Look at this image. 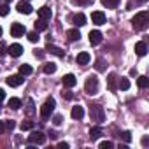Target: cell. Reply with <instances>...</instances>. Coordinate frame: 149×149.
<instances>
[{
  "label": "cell",
  "instance_id": "6da1fadb",
  "mask_svg": "<svg viewBox=\"0 0 149 149\" xmlns=\"http://www.w3.org/2000/svg\"><path fill=\"white\" fill-rule=\"evenodd\" d=\"M132 25H133V28L135 30H146L147 26H149V13L147 11H140V13H137L135 16H133V19H132Z\"/></svg>",
  "mask_w": 149,
  "mask_h": 149
},
{
  "label": "cell",
  "instance_id": "7a4b0ae2",
  "mask_svg": "<svg viewBox=\"0 0 149 149\" xmlns=\"http://www.w3.org/2000/svg\"><path fill=\"white\" fill-rule=\"evenodd\" d=\"M90 116H91V121L95 123H102L105 119V111L102 105H91L90 107Z\"/></svg>",
  "mask_w": 149,
  "mask_h": 149
},
{
  "label": "cell",
  "instance_id": "3957f363",
  "mask_svg": "<svg viewBox=\"0 0 149 149\" xmlns=\"http://www.w3.org/2000/svg\"><path fill=\"white\" fill-rule=\"evenodd\" d=\"M54 105H56V102H54V98H51V97L44 102V105L40 107V116H42V119H47V118L51 116V112L54 111Z\"/></svg>",
  "mask_w": 149,
  "mask_h": 149
},
{
  "label": "cell",
  "instance_id": "277c9868",
  "mask_svg": "<svg viewBox=\"0 0 149 149\" xmlns=\"http://www.w3.org/2000/svg\"><path fill=\"white\" fill-rule=\"evenodd\" d=\"M84 90H86L90 95H95V93H97V90H98V77H97V76H90V77L86 79Z\"/></svg>",
  "mask_w": 149,
  "mask_h": 149
},
{
  "label": "cell",
  "instance_id": "5b68a950",
  "mask_svg": "<svg viewBox=\"0 0 149 149\" xmlns=\"http://www.w3.org/2000/svg\"><path fill=\"white\" fill-rule=\"evenodd\" d=\"M46 142V135L42 133V132H32L30 135H28V144L30 146H40V144H44Z\"/></svg>",
  "mask_w": 149,
  "mask_h": 149
},
{
  "label": "cell",
  "instance_id": "8992f818",
  "mask_svg": "<svg viewBox=\"0 0 149 149\" xmlns=\"http://www.w3.org/2000/svg\"><path fill=\"white\" fill-rule=\"evenodd\" d=\"M26 33V28H25V25H21V23H13V26H11V35L13 37H23Z\"/></svg>",
  "mask_w": 149,
  "mask_h": 149
},
{
  "label": "cell",
  "instance_id": "52a82bcc",
  "mask_svg": "<svg viewBox=\"0 0 149 149\" xmlns=\"http://www.w3.org/2000/svg\"><path fill=\"white\" fill-rule=\"evenodd\" d=\"M6 83H7L11 88H18V86L23 84V76H21V74H19V76H9V77L6 79Z\"/></svg>",
  "mask_w": 149,
  "mask_h": 149
},
{
  "label": "cell",
  "instance_id": "ba28073f",
  "mask_svg": "<svg viewBox=\"0 0 149 149\" xmlns=\"http://www.w3.org/2000/svg\"><path fill=\"white\" fill-rule=\"evenodd\" d=\"M46 51H47V53H51V54H54V56H58V58H63V56H65V51H63L61 47H56V46H53L51 42H47V46H46Z\"/></svg>",
  "mask_w": 149,
  "mask_h": 149
},
{
  "label": "cell",
  "instance_id": "9c48e42d",
  "mask_svg": "<svg viewBox=\"0 0 149 149\" xmlns=\"http://www.w3.org/2000/svg\"><path fill=\"white\" fill-rule=\"evenodd\" d=\"M16 9H18V13H21V14H30L33 7H32L28 2H26V0H21V2H18Z\"/></svg>",
  "mask_w": 149,
  "mask_h": 149
},
{
  "label": "cell",
  "instance_id": "30bf717a",
  "mask_svg": "<svg viewBox=\"0 0 149 149\" xmlns=\"http://www.w3.org/2000/svg\"><path fill=\"white\" fill-rule=\"evenodd\" d=\"M63 86L65 88H74L77 84V81H76V76H74V74H67V76H63Z\"/></svg>",
  "mask_w": 149,
  "mask_h": 149
},
{
  "label": "cell",
  "instance_id": "8fae6325",
  "mask_svg": "<svg viewBox=\"0 0 149 149\" xmlns=\"http://www.w3.org/2000/svg\"><path fill=\"white\" fill-rule=\"evenodd\" d=\"M91 21L95 25H104L105 23V14L102 11H95V13H91Z\"/></svg>",
  "mask_w": 149,
  "mask_h": 149
},
{
  "label": "cell",
  "instance_id": "7c38bea8",
  "mask_svg": "<svg viewBox=\"0 0 149 149\" xmlns=\"http://www.w3.org/2000/svg\"><path fill=\"white\" fill-rule=\"evenodd\" d=\"M102 39H104V37H102V33H100L98 30H91V32H90V42H91L93 46H98V44L102 42Z\"/></svg>",
  "mask_w": 149,
  "mask_h": 149
},
{
  "label": "cell",
  "instance_id": "4fadbf2b",
  "mask_svg": "<svg viewBox=\"0 0 149 149\" xmlns=\"http://www.w3.org/2000/svg\"><path fill=\"white\" fill-rule=\"evenodd\" d=\"M7 51H9V54H11V56L18 58V56H21V54H23V46H19V44H11Z\"/></svg>",
  "mask_w": 149,
  "mask_h": 149
},
{
  "label": "cell",
  "instance_id": "5bb4252c",
  "mask_svg": "<svg viewBox=\"0 0 149 149\" xmlns=\"http://www.w3.org/2000/svg\"><path fill=\"white\" fill-rule=\"evenodd\" d=\"M90 60H91V56H90V53H79L77 56H76V61H77V65H88L90 63Z\"/></svg>",
  "mask_w": 149,
  "mask_h": 149
},
{
  "label": "cell",
  "instance_id": "9a60e30c",
  "mask_svg": "<svg viewBox=\"0 0 149 149\" xmlns=\"http://www.w3.org/2000/svg\"><path fill=\"white\" fill-rule=\"evenodd\" d=\"M116 81H118V76H116L114 72H111V74H109V77H107V86H109V90H111V91H116V90H118Z\"/></svg>",
  "mask_w": 149,
  "mask_h": 149
},
{
  "label": "cell",
  "instance_id": "2e32d148",
  "mask_svg": "<svg viewBox=\"0 0 149 149\" xmlns=\"http://www.w3.org/2000/svg\"><path fill=\"white\" fill-rule=\"evenodd\" d=\"M70 116H72L74 119H83V118H84V109H83L81 105L72 107V112H70Z\"/></svg>",
  "mask_w": 149,
  "mask_h": 149
},
{
  "label": "cell",
  "instance_id": "e0dca14e",
  "mask_svg": "<svg viewBox=\"0 0 149 149\" xmlns=\"http://www.w3.org/2000/svg\"><path fill=\"white\" fill-rule=\"evenodd\" d=\"M74 25H76V26H84L86 25V16L83 14V13H79V14H76V16H74Z\"/></svg>",
  "mask_w": 149,
  "mask_h": 149
},
{
  "label": "cell",
  "instance_id": "ac0fdd59",
  "mask_svg": "<svg viewBox=\"0 0 149 149\" xmlns=\"http://www.w3.org/2000/svg\"><path fill=\"white\" fill-rule=\"evenodd\" d=\"M37 14H39V18H40V19H49L53 13H51V9H49V7H40V9L37 11Z\"/></svg>",
  "mask_w": 149,
  "mask_h": 149
},
{
  "label": "cell",
  "instance_id": "d6986e66",
  "mask_svg": "<svg viewBox=\"0 0 149 149\" xmlns=\"http://www.w3.org/2000/svg\"><path fill=\"white\" fill-rule=\"evenodd\" d=\"M79 37H81V33H79V30H76V28H72V30L67 32V39H68L70 42H76Z\"/></svg>",
  "mask_w": 149,
  "mask_h": 149
},
{
  "label": "cell",
  "instance_id": "ffe728a7",
  "mask_svg": "<svg viewBox=\"0 0 149 149\" xmlns=\"http://www.w3.org/2000/svg\"><path fill=\"white\" fill-rule=\"evenodd\" d=\"M135 53H137L139 56H144V54L147 53V46H146V42H137V44H135Z\"/></svg>",
  "mask_w": 149,
  "mask_h": 149
},
{
  "label": "cell",
  "instance_id": "44dd1931",
  "mask_svg": "<svg viewBox=\"0 0 149 149\" xmlns=\"http://www.w3.org/2000/svg\"><path fill=\"white\" fill-rule=\"evenodd\" d=\"M32 72H33V68H32L28 63H23V65H19V74H21V76H30Z\"/></svg>",
  "mask_w": 149,
  "mask_h": 149
},
{
  "label": "cell",
  "instance_id": "7402d4cb",
  "mask_svg": "<svg viewBox=\"0 0 149 149\" xmlns=\"http://www.w3.org/2000/svg\"><path fill=\"white\" fill-rule=\"evenodd\" d=\"M118 4H119V0H102V6L107 9H116Z\"/></svg>",
  "mask_w": 149,
  "mask_h": 149
},
{
  "label": "cell",
  "instance_id": "603a6c76",
  "mask_svg": "<svg viewBox=\"0 0 149 149\" xmlns=\"http://www.w3.org/2000/svg\"><path fill=\"white\" fill-rule=\"evenodd\" d=\"M35 30H37V32H44V30H47V23H46V19H39V21H35Z\"/></svg>",
  "mask_w": 149,
  "mask_h": 149
},
{
  "label": "cell",
  "instance_id": "cb8c5ba5",
  "mask_svg": "<svg viewBox=\"0 0 149 149\" xmlns=\"http://www.w3.org/2000/svg\"><path fill=\"white\" fill-rule=\"evenodd\" d=\"M100 135H102V130H100L98 126H95V128L90 130V139H91V140H97Z\"/></svg>",
  "mask_w": 149,
  "mask_h": 149
},
{
  "label": "cell",
  "instance_id": "d4e9b609",
  "mask_svg": "<svg viewBox=\"0 0 149 149\" xmlns=\"http://www.w3.org/2000/svg\"><path fill=\"white\" fill-rule=\"evenodd\" d=\"M9 107H11V109H14V111H16V109H19V107H21V100H19V98H16V97H14V98H9Z\"/></svg>",
  "mask_w": 149,
  "mask_h": 149
},
{
  "label": "cell",
  "instance_id": "484cf974",
  "mask_svg": "<svg viewBox=\"0 0 149 149\" xmlns=\"http://www.w3.org/2000/svg\"><path fill=\"white\" fill-rule=\"evenodd\" d=\"M33 107H35V105H33V100H32V98H28V100H26V109H25V112H26L28 116H32V114L35 112V109H33Z\"/></svg>",
  "mask_w": 149,
  "mask_h": 149
},
{
  "label": "cell",
  "instance_id": "4316f807",
  "mask_svg": "<svg viewBox=\"0 0 149 149\" xmlns=\"http://www.w3.org/2000/svg\"><path fill=\"white\" fill-rule=\"evenodd\" d=\"M137 84H139V88H147V86H149V79H147L146 76H140V77L137 79Z\"/></svg>",
  "mask_w": 149,
  "mask_h": 149
},
{
  "label": "cell",
  "instance_id": "83f0119b",
  "mask_svg": "<svg viewBox=\"0 0 149 149\" xmlns=\"http://www.w3.org/2000/svg\"><path fill=\"white\" fill-rule=\"evenodd\" d=\"M44 72L46 74H54L56 72V65L54 63H46L44 65Z\"/></svg>",
  "mask_w": 149,
  "mask_h": 149
},
{
  "label": "cell",
  "instance_id": "f1b7e54d",
  "mask_svg": "<svg viewBox=\"0 0 149 149\" xmlns=\"http://www.w3.org/2000/svg\"><path fill=\"white\" fill-rule=\"evenodd\" d=\"M39 39H40V37H39V32H37V30L28 33V40H30V42H33V44H35V42H39Z\"/></svg>",
  "mask_w": 149,
  "mask_h": 149
},
{
  "label": "cell",
  "instance_id": "f546056e",
  "mask_svg": "<svg viewBox=\"0 0 149 149\" xmlns=\"http://www.w3.org/2000/svg\"><path fill=\"white\" fill-rule=\"evenodd\" d=\"M119 88H121V90H125V91H126V90H128V88H130V81H128V79H126V77H121V79H119Z\"/></svg>",
  "mask_w": 149,
  "mask_h": 149
},
{
  "label": "cell",
  "instance_id": "4dcf8cb0",
  "mask_svg": "<svg viewBox=\"0 0 149 149\" xmlns=\"http://www.w3.org/2000/svg\"><path fill=\"white\" fill-rule=\"evenodd\" d=\"M119 139H123L126 144H130V142H132V133H130V132H121V133H119Z\"/></svg>",
  "mask_w": 149,
  "mask_h": 149
},
{
  "label": "cell",
  "instance_id": "1f68e13d",
  "mask_svg": "<svg viewBox=\"0 0 149 149\" xmlns=\"http://www.w3.org/2000/svg\"><path fill=\"white\" fill-rule=\"evenodd\" d=\"M93 0H72L74 6H90Z\"/></svg>",
  "mask_w": 149,
  "mask_h": 149
},
{
  "label": "cell",
  "instance_id": "d6a6232c",
  "mask_svg": "<svg viewBox=\"0 0 149 149\" xmlns=\"http://www.w3.org/2000/svg\"><path fill=\"white\" fill-rule=\"evenodd\" d=\"M111 147H114V144H112L111 140H104V142H100V149H111Z\"/></svg>",
  "mask_w": 149,
  "mask_h": 149
},
{
  "label": "cell",
  "instance_id": "836d02e7",
  "mask_svg": "<svg viewBox=\"0 0 149 149\" xmlns=\"http://www.w3.org/2000/svg\"><path fill=\"white\" fill-rule=\"evenodd\" d=\"M7 54V44L2 40V42H0V56H6Z\"/></svg>",
  "mask_w": 149,
  "mask_h": 149
},
{
  "label": "cell",
  "instance_id": "e575fe53",
  "mask_svg": "<svg viewBox=\"0 0 149 149\" xmlns=\"http://www.w3.org/2000/svg\"><path fill=\"white\" fill-rule=\"evenodd\" d=\"M33 128V123L32 121H23L21 123V130H32Z\"/></svg>",
  "mask_w": 149,
  "mask_h": 149
},
{
  "label": "cell",
  "instance_id": "d590c367",
  "mask_svg": "<svg viewBox=\"0 0 149 149\" xmlns=\"http://www.w3.org/2000/svg\"><path fill=\"white\" fill-rule=\"evenodd\" d=\"M9 14V6H0V16H7Z\"/></svg>",
  "mask_w": 149,
  "mask_h": 149
},
{
  "label": "cell",
  "instance_id": "8d00e7d4",
  "mask_svg": "<svg viewBox=\"0 0 149 149\" xmlns=\"http://www.w3.org/2000/svg\"><path fill=\"white\" fill-rule=\"evenodd\" d=\"M61 95H63V98H65V100H72V98H74L72 91H65V90H63V93H61Z\"/></svg>",
  "mask_w": 149,
  "mask_h": 149
},
{
  "label": "cell",
  "instance_id": "74e56055",
  "mask_svg": "<svg viewBox=\"0 0 149 149\" xmlns=\"http://www.w3.org/2000/svg\"><path fill=\"white\" fill-rule=\"evenodd\" d=\"M61 121H63V118H61V116H54V118H53V123H54L56 126H58V125H61Z\"/></svg>",
  "mask_w": 149,
  "mask_h": 149
},
{
  "label": "cell",
  "instance_id": "f35d334b",
  "mask_svg": "<svg viewBox=\"0 0 149 149\" xmlns=\"http://www.w3.org/2000/svg\"><path fill=\"white\" fill-rule=\"evenodd\" d=\"M14 126H16V123H14V121H13V119H9V121H7V123H6V128H7V130H13V128H14Z\"/></svg>",
  "mask_w": 149,
  "mask_h": 149
},
{
  "label": "cell",
  "instance_id": "ab89813d",
  "mask_svg": "<svg viewBox=\"0 0 149 149\" xmlns=\"http://www.w3.org/2000/svg\"><path fill=\"white\" fill-rule=\"evenodd\" d=\"M97 70H104V61H102V60L97 61Z\"/></svg>",
  "mask_w": 149,
  "mask_h": 149
},
{
  "label": "cell",
  "instance_id": "60d3db41",
  "mask_svg": "<svg viewBox=\"0 0 149 149\" xmlns=\"http://www.w3.org/2000/svg\"><path fill=\"white\" fill-rule=\"evenodd\" d=\"M6 130H7V128H6V123H2V121H0V135H2Z\"/></svg>",
  "mask_w": 149,
  "mask_h": 149
},
{
  "label": "cell",
  "instance_id": "b9f144b4",
  "mask_svg": "<svg viewBox=\"0 0 149 149\" xmlns=\"http://www.w3.org/2000/svg\"><path fill=\"white\" fill-rule=\"evenodd\" d=\"M35 56H37V58H44V53H42V49H37V51H35Z\"/></svg>",
  "mask_w": 149,
  "mask_h": 149
},
{
  "label": "cell",
  "instance_id": "7bdbcfd3",
  "mask_svg": "<svg viewBox=\"0 0 149 149\" xmlns=\"http://www.w3.org/2000/svg\"><path fill=\"white\" fill-rule=\"evenodd\" d=\"M4 98H6V91H4V90H2V88H0V102H2V100H4Z\"/></svg>",
  "mask_w": 149,
  "mask_h": 149
},
{
  "label": "cell",
  "instance_id": "ee69618b",
  "mask_svg": "<svg viewBox=\"0 0 149 149\" xmlns=\"http://www.w3.org/2000/svg\"><path fill=\"white\" fill-rule=\"evenodd\" d=\"M149 144V139H147V135L146 137H142V146H147Z\"/></svg>",
  "mask_w": 149,
  "mask_h": 149
},
{
  "label": "cell",
  "instance_id": "f6af8a7d",
  "mask_svg": "<svg viewBox=\"0 0 149 149\" xmlns=\"http://www.w3.org/2000/svg\"><path fill=\"white\" fill-rule=\"evenodd\" d=\"M58 147H61V149H67V147H68V144H67V142H60V144H58Z\"/></svg>",
  "mask_w": 149,
  "mask_h": 149
},
{
  "label": "cell",
  "instance_id": "bcb514c9",
  "mask_svg": "<svg viewBox=\"0 0 149 149\" xmlns=\"http://www.w3.org/2000/svg\"><path fill=\"white\" fill-rule=\"evenodd\" d=\"M137 2H139V4H146V2H147V0H137Z\"/></svg>",
  "mask_w": 149,
  "mask_h": 149
},
{
  "label": "cell",
  "instance_id": "7dc6e473",
  "mask_svg": "<svg viewBox=\"0 0 149 149\" xmlns=\"http://www.w3.org/2000/svg\"><path fill=\"white\" fill-rule=\"evenodd\" d=\"M0 35H2V28H0Z\"/></svg>",
  "mask_w": 149,
  "mask_h": 149
},
{
  "label": "cell",
  "instance_id": "c3c4849f",
  "mask_svg": "<svg viewBox=\"0 0 149 149\" xmlns=\"http://www.w3.org/2000/svg\"><path fill=\"white\" fill-rule=\"evenodd\" d=\"M7 2H11V0H7Z\"/></svg>",
  "mask_w": 149,
  "mask_h": 149
}]
</instances>
